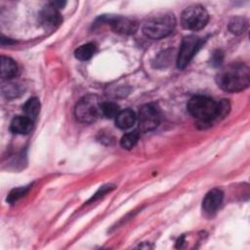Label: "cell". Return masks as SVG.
<instances>
[{
	"label": "cell",
	"mask_w": 250,
	"mask_h": 250,
	"mask_svg": "<svg viewBox=\"0 0 250 250\" xmlns=\"http://www.w3.org/2000/svg\"><path fill=\"white\" fill-rule=\"evenodd\" d=\"M217 85L229 93L240 92L250 83L249 67L242 62H233L222 68L216 75Z\"/></svg>",
	"instance_id": "cell-1"
},
{
	"label": "cell",
	"mask_w": 250,
	"mask_h": 250,
	"mask_svg": "<svg viewBox=\"0 0 250 250\" xmlns=\"http://www.w3.org/2000/svg\"><path fill=\"white\" fill-rule=\"evenodd\" d=\"M176 25V19L171 13H160L149 17L143 25L144 34L150 39H161L168 36Z\"/></svg>",
	"instance_id": "cell-2"
},
{
	"label": "cell",
	"mask_w": 250,
	"mask_h": 250,
	"mask_svg": "<svg viewBox=\"0 0 250 250\" xmlns=\"http://www.w3.org/2000/svg\"><path fill=\"white\" fill-rule=\"evenodd\" d=\"M188 110L200 124H209L217 119L218 104L209 97L195 96L188 101Z\"/></svg>",
	"instance_id": "cell-3"
},
{
	"label": "cell",
	"mask_w": 250,
	"mask_h": 250,
	"mask_svg": "<svg viewBox=\"0 0 250 250\" xmlns=\"http://www.w3.org/2000/svg\"><path fill=\"white\" fill-rule=\"evenodd\" d=\"M101 101L96 95H87L76 104L74 113L78 121L92 123L101 114Z\"/></svg>",
	"instance_id": "cell-4"
},
{
	"label": "cell",
	"mask_w": 250,
	"mask_h": 250,
	"mask_svg": "<svg viewBox=\"0 0 250 250\" xmlns=\"http://www.w3.org/2000/svg\"><path fill=\"white\" fill-rule=\"evenodd\" d=\"M208 20V12L201 5H191L187 7L181 16V23L183 27L193 31L205 27Z\"/></svg>",
	"instance_id": "cell-5"
},
{
	"label": "cell",
	"mask_w": 250,
	"mask_h": 250,
	"mask_svg": "<svg viewBox=\"0 0 250 250\" xmlns=\"http://www.w3.org/2000/svg\"><path fill=\"white\" fill-rule=\"evenodd\" d=\"M137 118L140 133L151 131L161 122L160 108L155 104H146L140 108Z\"/></svg>",
	"instance_id": "cell-6"
},
{
	"label": "cell",
	"mask_w": 250,
	"mask_h": 250,
	"mask_svg": "<svg viewBox=\"0 0 250 250\" xmlns=\"http://www.w3.org/2000/svg\"><path fill=\"white\" fill-rule=\"evenodd\" d=\"M202 45V40L195 35L184 37L177 56V66L180 69L185 68Z\"/></svg>",
	"instance_id": "cell-7"
},
{
	"label": "cell",
	"mask_w": 250,
	"mask_h": 250,
	"mask_svg": "<svg viewBox=\"0 0 250 250\" xmlns=\"http://www.w3.org/2000/svg\"><path fill=\"white\" fill-rule=\"evenodd\" d=\"M108 24L111 26L112 30L119 34L131 35L134 34L139 27L138 21L125 17H110L106 20Z\"/></svg>",
	"instance_id": "cell-8"
},
{
	"label": "cell",
	"mask_w": 250,
	"mask_h": 250,
	"mask_svg": "<svg viewBox=\"0 0 250 250\" xmlns=\"http://www.w3.org/2000/svg\"><path fill=\"white\" fill-rule=\"evenodd\" d=\"M62 19L58 9L53 7L51 4L45 6L39 13V23L45 29H55L57 28Z\"/></svg>",
	"instance_id": "cell-9"
},
{
	"label": "cell",
	"mask_w": 250,
	"mask_h": 250,
	"mask_svg": "<svg viewBox=\"0 0 250 250\" xmlns=\"http://www.w3.org/2000/svg\"><path fill=\"white\" fill-rule=\"evenodd\" d=\"M224 193L220 188L211 189L202 201V210L208 216L214 215L222 205Z\"/></svg>",
	"instance_id": "cell-10"
},
{
	"label": "cell",
	"mask_w": 250,
	"mask_h": 250,
	"mask_svg": "<svg viewBox=\"0 0 250 250\" xmlns=\"http://www.w3.org/2000/svg\"><path fill=\"white\" fill-rule=\"evenodd\" d=\"M32 127H33L32 119H30L25 115H19L13 118L10 125V130L14 134L26 135L32 130Z\"/></svg>",
	"instance_id": "cell-11"
},
{
	"label": "cell",
	"mask_w": 250,
	"mask_h": 250,
	"mask_svg": "<svg viewBox=\"0 0 250 250\" xmlns=\"http://www.w3.org/2000/svg\"><path fill=\"white\" fill-rule=\"evenodd\" d=\"M18 65L14 60L9 57H1V79L10 80L17 75Z\"/></svg>",
	"instance_id": "cell-12"
},
{
	"label": "cell",
	"mask_w": 250,
	"mask_h": 250,
	"mask_svg": "<svg viewBox=\"0 0 250 250\" xmlns=\"http://www.w3.org/2000/svg\"><path fill=\"white\" fill-rule=\"evenodd\" d=\"M137 120V116L135 112L129 108L120 110L118 115L115 118L116 126L122 130H126L131 128Z\"/></svg>",
	"instance_id": "cell-13"
},
{
	"label": "cell",
	"mask_w": 250,
	"mask_h": 250,
	"mask_svg": "<svg viewBox=\"0 0 250 250\" xmlns=\"http://www.w3.org/2000/svg\"><path fill=\"white\" fill-rule=\"evenodd\" d=\"M1 90L4 97H6L7 99H14L20 97L24 91V88L19 82L7 80L5 83L2 84Z\"/></svg>",
	"instance_id": "cell-14"
},
{
	"label": "cell",
	"mask_w": 250,
	"mask_h": 250,
	"mask_svg": "<svg viewBox=\"0 0 250 250\" xmlns=\"http://www.w3.org/2000/svg\"><path fill=\"white\" fill-rule=\"evenodd\" d=\"M22 110L25 114V116L29 117L30 119H35L40 111V102L37 98L33 97L30 98L25 102V104L22 106Z\"/></svg>",
	"instance_id": "cell-15"
},
{
	"label": "cell",
	"mask_w": 250,
	"mask_h": 250,
	"mask_svg": "<svg viewBox=\"0 0 250 250\" xmlns=\"http://www.w3.org/2000/svg\"><path fill=\"white\" fill-rule=\"evenodd\" d=\"M96 53V45L94 43H86L79 46L75 52V58L80 61H88Z\"/></svg>",
	"instance_id": "cell-16"
},
{
	"label": "cell",
	"mask_w": 250,
	"mask_h": 250,
	"mask_svg": "<svg viewBox=\"0 0 250 250\" xmlns=\"http://www.w3.org/2000/svg\"><path fill=\"white\" fill-rule=\"evenodd\" d=\"M247 28V21L242 17L232 18L229 23V29L233 34H241Z\"/></svg>",
	"instance_id": "cell-17"
},
{
	"label": "cell",
	"mask_w": 250,
	"mask_h": 250,
	"mask_svg": "<svg viewBox=\"0 0 250 250\" xmlns=\"http://www.w3.org/2000/svg\"><path fill=\"white\" fill-rule=\"evenodd\" d=\"M119 112V105L115 103L104 102L101 104V114L106 118H116Z\"/></svg>",
	"instance_id": "cell-18"
},
{
	"label": "cell",
	"mask_w": 250,
	"mask_h": 250,
	"mask_svg": "<svg viewBox=\"0 0 250 250\" xmlns=\"http://www.w3.org/2000/svg\"><path fill=\"white\" fill-rule=\"evenodd\" d=\"M139 137H140V133L138 130L136 131H132V132H129L127 134H125L122 138H121V141H120V144H121V146L125 149H131L133 148L138 141H139Z\"/></svg>",
	"instance_id": "cell-19"
},
{
	"label": "cell",
	"mask_w": 250,
	"mask_h": 250,
	"mask_svg": "<svg viewBox=\"0 0 250 250\" xmlns=\"http://www.w3.org/2000/svg\"><path fill=\"white\" fill-rule=\"evenodd\" d=\"M28 187H20L17 188H14L8 195L7 201L10 203H14L16 201H18L21 197H22L28 190Z\"/></svg>",
	"instance_id": "cell-20"
},
{
	"label": "cell",
	"mask_w": 250,
	"mask_h": 250,
	"mask_svg": "<svg viewBox=\"0 0 250 250\" xmlns=\"http://www.w3.org/2000/svg\"><path fill=\"white\" fill-rule=\"evenodd\" d=\"M222 61H223V54L220 51H216L212 55V60H211L212 64L217 66V65H219L222 62Z\"/></svg>",
	"instance_id": "cell-21"
},
{
	"label": "cell",
	"mask_w": 250,
	"mask_h": 250,
	"mask_svg": "<svg viewBox=\"0 0 250 250\" xmlns=\"http://www.w3.org/2000/svg\"><path fill=\"white\" fill-rule=\"evenodd\" d=\"M53 7H55L56 9H61V8H63V6L65 5V2H62V1H53L50 3Z\"/></svg>",
	"instance_id": "cell-22"
}]
</instances>
